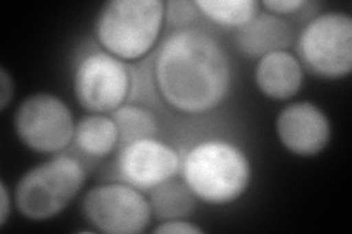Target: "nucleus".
<instances>
[{
    "label": "nucleus",
    "instance_id": "nucleus-1",
    "mask_svg": "<svg viewBox=\"0 0 352 234\" xmlns=\"http://www.w3.org/2000/svg\"><path fill=\"white\" fill-rule=\"evenodd\" d=\"M156 82L175 110L203 115L223 102L230 90V65L219 41L206 31H175L159 50Z\"/></svg>",
    "mask_w": 352,
    "mask_h": 234
},
{
    "label": "nucleus",
    "instance_id": "nucleus-13",
    "mask_svg": "<svg viewBox=\"0 0 352 234\" xmlns=\"http://www.w3.org/2000/svg\"><path fill=\"white\" fill-rule=\"evenodd\" d=\"M74 141L87 155L106 157L119 143L116 124L113 119L103 115L85 116L75 125Z\"/></svg>",
    "mask_w": 352,
    "mask_h": 234
},
{
    "label": "nucleus",
    "instance_id": "nucleus-9",
    "mask_svg": "<svg viewBox=\"0 0 352 234\" xmlns=\"http://www.w3.org/2000/svg\"><path fill=\"white\" fill-rule=\"evenodd\" d=\"M179 165L176 151L154 138L124 145L118 159V169L124 180L142 191H151L160 183L173 179Z\"/></svg>",
    "mask_w": 352,
    "mask_h": 234
},
{
    "label": "nucleus",
    "instance_id": "nucleus-6",
    "mask_svg": "<svg viewBox=\"0 0 352 234\" xmlns=\"http://www.w3.org/2000/svg\"><path fill=\"white\" fill-rule=\"evenodd\" d=\"M85 220L98 231L137 234L151 221V207L137 187L122 183L100 185L87 192L82 200Z\"/></svg>",
    "mask_w": 352,
    "mask_h": 234
},
{
    "label": "nucleus",
    "instance_id": "nucleus-12",
    "mask_svg": "<svg viewBox=\"0 0 352 234\" xmlns=\"http://www.w3.org/2000/svg\"><path fill=\"white\" fill-rule=\"evenodd\" d=\"M294 31L285 19L273 14H261L247 25L236 30L238 49L250 58H263L272 51L285 50L291 46Z\"/></svg>",
    "mask_w": 352,
    "mask_h": 234
},
{
    "label": "nucleus",
    "instance_id": "nucleus-16",
    "mask_svg": "<svg viewBox=\"0 0 352 234\" xmlns=\"http://www.w3.org/2000/svg\"><path fill=\"white\" fill-rule=\"evenodd\" d=\"M112 119L118 128L119 143L122 145L150 139L157 133L156 119L146 108L135 106L119 107L113 111Z\"/></svg>",
    "mask_w": 352,
    "mask_h": 234
},
{
    "label": "nucleus",
    "instance_id": "nucleus-3",
    "mask_svg": "<svg viewBox=\"0 0 352 234\" xmlns=\"http://www.w3.org/2000/svg\"><path fill=\"white\" fill-rule=\"evenodd\" d=\"M163 18L160 0H112L98 14L97 38L115 58L135 60L154 46Z\"/></svg>",
    "mask_w": 352,
    "mask_h": 234
},
{
    "label": "nucleus",
    "instance_id": "nucleus-10",
    "mask_svg": "<svg viewBox=\"0 0 352 234\" xmlns=\"http://www.w3.org/2000/svg\"><path fill=\"white\" fill-rule=\"evenodd\" d=\"M276 132L286 150L300 157H313L327 147L330 121L316 104L294 103L279 113Z\"/></svg>",
    "mask_w": 352,
    "mask_h": 234
},
{
    "label": "nucleus",
    "instance_id": "nucleus-14",
    "mask_svg": "<svg viewBox=\"0 0 352 234\" xmlns=\"http://www.w3.org/2000/svg\"><path fill=\"white\" fill-rule=\"evenodd\" d=\"M195 199V195L185 182L169 179L151 189L148 202L154 217L160 221H169L192 214Z\"/></svg>",
    "mask_w": 352,
    "mask_h": 234
},
{
    "label": "nucleus",
    "instance_id": "nucleus-20",
    "mask_svg": "<svg viewBox=\"0 0 352 234\" xmlns=\"http://www.w3.org/2000/svg\"><path fill=\"white\" fill-rule=\"evenodd\" d=\"M10 215V198L5 182H0V226H5Z\"/></svg>",
    "mask_w": 352,
    "mask_h": 234
},
{
    "label": "nucleus",
    "instance_id": "nucleus-17",
    "mask_svg": "<svg viewBox=\"0 0 352 234\" xmlns=\"http://www.w3.org/2000/svg\"><path fill=\"white\" fill-rule=\"evenodd\" d=\"M154 233L156 234H198V233H203V230L184 220H169V221H162L160 224L154 229Z\"/></svg>",
    "mask_w": 352,
    "mask_h": 234
},
{
    "label": "nucleus",
    "instance_id": "nucleus-4",
    "mask_svg": "<svg viewBox=\"0 0 352 234\" xmlns=\"http://www.w3.org/2000/svg\"><path fill=\"white\" fill-rule=\"evenodd\" d=\"M85 172L78 160L59 155L28 170L15 187V204L30 220H49L60 214L80 194Z\"/></svg>",
    "mask_w": 352,
    "mask_h": 234
},
{
    "label": "nucleus",
    "instance_id": "nucleus-8",
    "mask_svg": "<svg viewBox=\"0 0 352 234\" xmlns=\"http://www.w3.org/2000/svg\"><path fill=\"white\" fill-rule=\"evenodd\" d=\"M129 91L126 66L110 53L85 56L76 66L74 93L80 106L93 115L118 110Z\"/></svg>",
    "mask_w": 352,
    "mask_h": 234
},
{
    "label": "nucleus",
    "instance_id": "nucleus-5",
    "mask_svg": "<svg viewBox=\"0 0 352 234\" xmlns=\"http://www.w3.org/2000/svg\"><path fill=\"white\" fill-rule=\"evenodd\" d=\"M301 66L324 80H340L352 71V18L327 12L311 19L296 40Z\"/></svg>",
    "mask_w": 352,
    "mask_h": 234
},
{
    "label": "nucleus",
    "instance_id": "nucleus-18",
    "mask_svg": "<svg viewBox=\"0 0 352 234\" xmlns=\"http://www.w3.org/2000/svg\"><path fill=\"white\" fill-rule=\"evenodd\" d=\"M305 5L307 2H304V0H264L263 2V6L276 16L298 12Z\"/></svg>",
    "mask_w": 352,
    "mask_h": 234
},
{
    "label": "nucleus",
    "instance_id": "nucleus-2",
    "mask_svg": "<svg viewBox=\"0 0 352 234\" xmlns=\"http://www.w3.org/2000/svg\"><path fill=\"white\" fill-rule=\"evenodd\" d=\"M184 182L197 199L212 205H226L244 194L251 180L247 155L226 141H206L186 154Z\"/></svg>",
    "mask_w": 352,
    "mask_h": 234
},
{
    "label": "nucleus",
    "instance_id": "nucleus-15",
    "mask_svg": "<svg viewBox=\"0 0 352 234\" xmlns=\"http://www.w3.org/2000/svg\"><path fill=\"white\" fill-rule=\"evenodd\" d=\"M194 6L219 25L241 28L258 15V3L254 0H195Z\"/></svg>",
    "mask_w": 352,
    "mask_h": 234
},
{
    "label": "nucleus",
    "instance_id": "nucleus-19",
    "mask_svg": "<svg viewBox=\"0 0 352 234\" xmlns=\"http://www.w3.org/2000/svg\"><path fill=\"white\" fill-rule=\"evenodd\" d=\"M14 97V81L12 76L5 68H0V110H6L10 100Z\"/></svg>",
    "mask_w": 352,
    "mask_h": 234
},
{
    "label": "nucleus",
    "instance_id": "nucleus-11",
    "mask_svg": "<svg viewBox=\"0 0 352 234\" xmlns=\"http://www.w3.org/2000/svg\"><path fill=\"white\" fill-rule=\"evenodd\" d=\"M258 90L273 100H289L302 86V66L288 50L272 51L263 56L256 68Z\"/></svg>",
    "mask_w": 352,
    "mask_h": 234
},
{
    "label": "nucleus",
    "instance_id": "nucleus-7",
    "mask_svg": "<svg viewBox=\"0 0 352 234\" xmlns=\"http://www.w3.org/2000/svg\"><path fill=\"white\" fill-rule=\"evenodd\" d=\"M14 126L21 142L37 152H58L74 139L72 111L52 94H34L22 102Z\"/></svg>",
    "mask_w": 352,
    "mask_h": 234
}]
</instances>
